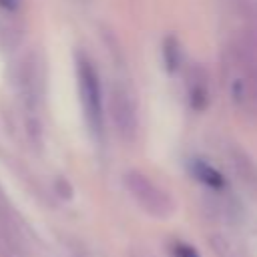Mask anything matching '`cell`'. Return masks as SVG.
<instances>
[{"label": "cell", "instance_id": "1", "mask_svg": "<svg viewBox=\"0 0 257 257\" xmlns=\"http://www.w3.org/2000/svg\"><path fill=\"white\" fill-rule=\"evenodd\" d=\"M229 60L233 68L231 96L239 110L257 116V38L247 30L229 44Z\"/></svg>", "mask_w": 257, "mask_h": 257}, {"label": "cell", "instance_id": "2", "mask_svg": "<svg viewBox=\"0 0 257 257\" xmlns=\"http://www.w3.org/2000/svg\"><path fill=\"white\" fill-rule=\"evenodd\" d=\"M122 183L135 203L155 219H169L175 213L173 197L141 171H126Z\"/></svg>", "mask_w": 257, "mask_h": 257}, {"label": "cell", "instance_id": "3", "mask_svg": "<svg viewBox=\"0 0 257 257\" xmlns=\"http://www.w3.org/2000/svg\"><path fill=\"white\" fill-rule=\"evenodd\" d=\"M76 80H78V96L80 104L84 110V118L88 128L100 137L102 133V90H100V80L98 72L92 64V60L84 54L76 56Z\"/></svg>", "mask_w": 257, "mask_h": 257}, {"label": "cell", "instance_id": "4", "mask_svg": "<svg viewBox=\"0 0 257 257\" xmlns=\"http://www.w3.org/2000/svg\"><path fill=\"white\" fill-rule=\"evenodd\" d=\"M108 110L116 135L124 143H133L139 137V108L135 102L133 92L124 84H114L110 88Z\"/></svg>", "mask_w": 257, "mask_h": 257}, {"label": "cell", "instance_id": "5", "mask_svg": "<svg viewBox=\"0 0 257 257\" xmlns=\"http://www.w3.org/2000/svg\"><path fill=\"white\" fill-rule=\"evenodd\" d=\"M22 88L26 92V98L32 102H38L40 92H42V72L38 68L36 60H26L22 62Z\"/></svg>", "mask_w": 257, "mask_h": 257}, {"label": "cell", "instance_id": "6", "mask_svg": "<svg viewBox=\"0 0 257 257\" xmlns=\"http://www.w3.org/2000/svg\"><path fill=\"white\" fill-rule=\"evenodd\" d=\"M189 102L195 110H203L209 102V88H207V74L201 66H197L191 72L189 82Z\"/></svg>", "mask_w": 257, "mask_h": 257}, {"label": "cell", "instance_id": "7", "mask_svg": "<svg viewBox=\"0 0 257 257\" xmlns=\"http://www.w3.org/2000/svg\"><path fill=\"white\" fill-rule=\"evenodd\" d=\"M191 173L203 183V185H207V187H211V189H223L225 187V177L215 169V167H211L209 163H205V161H201V159H193L191 161Z\"/></svg>", "mask_w": 257, "mask_h": 257}, {"label": "cell", "instance_id": "8", "mask_svg": "<svg viewBox=\"0 0 257 257\" xmlns=\"http://www.w3.org/2000/svg\"><path fill=\"white\" fill-rule=\"evenodd\" d=\"M231 161H233V167L239 173V177H243L251 185H257V167H255L253 159L243 149H233L231 151Z\"/></svg>", "mask_w": 257, "mask_h": 257}, {"label": "cell", "instance_id": "9", "mask_svg": "<svg viewBox=\"0 0 257 257\" xmlns=\"http://www.w3.org/2000/svg\"><path fill=\"white\" fill-rule=\"evenodd\" d=\"M163 58H165V64L171 72L177 70L179 64H181V48H179V42L173 36L165 38V42H163Z\"/></svg>", "mask_w": 257, "mask_h": 257}, {"label": "cell", "instance_id": "10", "mask_svg": "<svg viewBox=\"0 0 257 257\" xmlns=\"http://www.w3.org/2000/svg\"><path fill=\"white\" fill-rule=\"evenodd\" d=\"M14 249V235H12V227L10 221L6 217V211L0 203V251L10 253Z\"/></svg>", "mask_w": 257, "mask_h": 257}, {"label": "cell", "instance_id": "11", "mask_svg": "<svg viewBox=\"0 0 257 257\" xmlns=\"http://www.w3.org/2000/svg\"><path fill=\"white\" fill-rule=\"evenodd\" d=\"M173 255L175 257H199V253L187 243H175L173 245Z\"/></svg>", "mask_w": 257, "mask_h": 257}, {"label": "cell", "instance_id": "12", "mask_svg": "<svg viewBox=\"0 0 257 257\" xmlns=\"http://www.w3.org/2000/svg\"><path fill=\"white\" fill-rule=\"evenodd\" d=\"M249 32H251V34L257 38V2L253 4V28H251Z\"/></svg>", "mask_w": 257, "mask_h": 257}, {"label": "cell", "instance_id": "13", "mask_svg": "<svg viewBox=\"0 0 257 257\" xmlns=\"http://www.w3.org/2000/svg\"><path fill=\"white\" fill-rule=\"evenodd\" d=\"M16 4H18V0H0V6L2 8H8V10L16 8Z\"/></svg>", "mask_w": 257, "mask_h": 257}]
</instances>
